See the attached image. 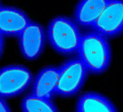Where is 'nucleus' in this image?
Segmentation results:
<instances>
[{
	"label": "nucleus",
	"mask_w": 123,
	"mask_h": 112,
	"mask_svg": "<svg viewBox=\"0 0 123 112\" xmlns=\"http://www.w3.org/2000/svg\"><path fill=\"white\" fill-rule=\"evenodd\" d=\"M78 53L88 72L93 74L104 73L111 62L108 38L94 30L83 34Z\"/></svg>",
	"instance_id": "1"
},
{
	"label": "nucleus",
	"mask_w": 123,
	"mask_h": 112,
	"mask_svg": "<svg viewBox=\"0 0 123 112\" xmlns=\"http://www.w3.org/2000/svg\"><path fill=\"white\" fill-rule=\"evenodd\" d=\"M109 0H80L75 10V21L83 27L92 28Z\"/></svg>",
	"instance_id": "9"
},
{
	"label": "nucleus",
	"mask_w": 123,
	"mask_h": 112,
	"mask_svg": "<svg viewBox=\"0 0 123 112\" xmlns=\"http://www.w3.org/2000/svg\"><path fill=\"white\" fill-rule=\"evenodd\" d=\"M2 5H1V2H0V8H1V7H2Z\"/></svg>",
	"instance_id": "14"
},
{
	"label": "nucleus",
	"mask_w": 123,
	"mask_h": 112,
	"mask_svg": "<svg viewBox=\"0 0 123 112\" xmlns=\"http://www.w3.org/2000/svg\"><path fill=\"white\" fill-rule=\"evenodd\" d=\"M33 82V74L27 67L10 65L0 69V97L10 98L26 90Z\"/></svg>",
	"instance_id": "4"
},
{
	"label": "nucleus",
	"mask_w": 123,
	"mask_h": 112,
	"mask_svg": "<svg viewBox=\"0 0 123 112\" xmlns=\"http://www.w3.org/2000/svg\"><path fill=\"white\" fill-rule=\"evenodd\" d=\"M59 67L46 66L40 70L33 80L31 94L39 98L51 99L56 95Z\"/></svg>",
	"instance_id": "8"
},
{
	"label": "nucleus",
	"mask_w": 123,
	"mask_h": 112,
	"mask_svg": "<svg viewBox=\"0 0 123 112\" xmlns=\"http://www.w3.org/2000/svg\"><path fill=\"white\" fill-rule=\"evenodd\" d=\"M46 34L43 27L31 21L18 36V43L23 57L29 61L37 59L43 51Z\"/></svg>",
	"instance_id": "6"
},
{
	"label": "nucleus",
	"mask_w": 123,
	"mask_h": 112,
	"mask_svg": "<svg viewBox=\"0 0 123 112\" xmlns=\"http://www.w3.org/2000/svg\"><path fill=\"white\" fill-rule=\"evenodd\" d=\"M88 74V69L79 58L67 61L59 67L56 95L64 98L76 95L84 85Z\"/></svg>",
	"instance_id": "3"
},
{
	"label": "nucleus",
	"mask_w": 123,
	"mask_h": 112,
	"mask_svg": "<svg viewBox=\"0 0 123 112\" xmlns=\"http://www.w3.org/2000/svg\"><path fill=\"white\" fill-rule=\"evenodd\" d=\"M76 112H118L113 103L103 95L88 92L81 95L76 103Z\"/></svg>",
	"instance_id": "10"
},
{
	"label": "nucleus",
	"mask_w": 123,
	"mask_h": 112,
	"mask_svg": "<svg viewBox=\"0 0 123 112\" xmlns=\"http://www.w3.org/2000/svg\"><path fill=\"white\" fill-rule=\"evenodd\" d=\"M46 36L56 52L62 55H70L78 52L83 34L75 21L59 16L50 21Z\"/></svg>",
	"instance_id": "2"
},
{
	"label": "nucleus",
	"mask_w": 123,
	"mask_h": 112,
	"mask_svg": "<svg viewBox=\"0 0 123 112\" xmlns=\"http://www.w3.org/2000/svg\"><path fill=\"white\" fill-rule=\"evenodd\" d=\"M5 36L0 31V58L2 57L5 49Z\"/></svg>",
	"instance_id": "13"
},
{
	"label": "nucleus",
	"mask_w": 123,
	"mask_h": 112,
	"mask_svg": "<svg viewBox=\"0 0 123 112\" xmlns=\"http://www.w3.org/2000/svg\"><path fill=\"white\" fill-rule=\"evenodd\" d=\"M31 19L22 10L4 5L0 8V31L5 36L18 37Z\"/></svg>",
	"instance_id": "7"
},
{
	"label": "nucleus",
	"mask_w": 123,
	"mask_h": 112,
	"mask_svg": "<svg viewBox=\"0 0 123 112\" xmlns=\"http://www.w3.org/2000/svg\"><path fill=\"white\" fill-rule=\"evenodd\" d=\"M0 112H12L7 102L2 97H0Z\"/></svg>",
	"instance_id": "12"
},
{
	"label": "nucleus",
	"mask_w": 123,
	"mask_h": 112,
	"mask_svg": "<svg viewBox=\"0 0 123 112\" xmlns=\"http://www.w3.org/2000/svg\"><path fill=\"white\" fill-rule=\"evenodd\" d=\"M92 28L111 38L123 32V0H109Z\"/></svg>",
	"instance_id": "5"
},
{
	"label": "nucleus",
	"mask_w": 123,
	"mask_h": 112,
	"mask_svg": "<svg viewBox=\"0 0 123 112\" xmlns=\"http://www.w3.org/2000/svg\"><path fill=\"white\" fill-rule=\"evenodd\" d=\"M20 107L22 112H59L51 99L39 98L32 94L23 98Z\"/></svg>",
	"instance_id": "11"
}]
</instances>
